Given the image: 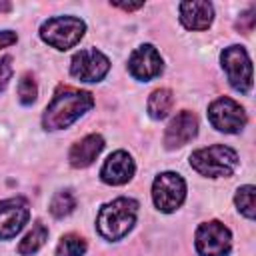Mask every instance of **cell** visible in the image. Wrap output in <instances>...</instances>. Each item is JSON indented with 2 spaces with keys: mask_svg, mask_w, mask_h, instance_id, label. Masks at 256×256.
Wrapping results in <instances>:
<instances>
[{
  "mask_svg": "<svg viewBox=\"0 0 256 256\" xmlns=\"http://www.w3.org/2000/svg\"><path fill=\"white\" fill-rule=\"evenodd\" d=\"M86 252V240L76 234H66L60 238L56 254L58 256H82Z\"/></svg>",
  "mask_w": 256,
  "mask_h": 256,
  "instance_id": "ffe728a7",
  "label": "cell"
},
{
  "mask_svg": "<svg viewBox=\"0 0 256 256\" xmlns=\"http://www.w3.org/2000/svg\"><path fill=\"white\" fill-rule=\"evenodd\" d=\"M76 208V198L70 190H60L54 194L52 202H50V214L54 218H64L68 216L72 210Z\"/></svg>",
  "mask_w": 256,
  "mask_h": 256,
  "instance_id": "ac0fdd59",
  "label": "cell"
},
{
  "mask_svg": "<svg viewBox=\"0 0 256 256\" xmlns=\"http://www.w3.org/2000/svg\"><path fill=\"white\" fill-rule=\"evenodd\" d=\"M48 240V228L42 224V222H36L34 226H32V230L22 238V242L18 244V254H22V256H30V254H34V252H38L42 246H44V242Z\"/></svg>",
  "mask_w": 256,
  "mask_h": 256,
  "instance_id": "e0dca14e",
  "label": "cell"
},
{
  "mask_svg": "<svg viewBox=\"0 0 256 256\" xmlns=\"http://www.w3.org/2000/svg\"><path fill=\"white\" fill-rule=\"evenodd\" d=\"M128 70L136 80L148 82L162 72V58L160 52L152 44H142L136 48L128 58Z\"/></svg>",
  "mask_w": 256,
  "mask_h": 256,
  "instance_id": "8fae6325",
  "label": "cell"
},
{
  "mask_svg": "<svg viewBox=\"0 0 256 256\" xmlns=\"http://www.w3.org/2000/svg\"><path fill=\"white\" fill-rule=\"evenodd\" d=\"M196 134H198V118H196V114H192L188 110H182L166 126L164 144H166L168 150H174V148H180V146L188 144Z\"/></svg>",
  "mask_w": 256,
  "mask_h": 256,
  "instance_id": "7c38bea8",
  "label": "cell"
},
{
  "mask_svg": "<svg viewBox=\"0 0 256 256\" xmlns=\"http://www.w3.org/2000/svg\"><path fill=\"white\" fill-rule=\"evenodd\" d=\"M136 214H138V202L134 198H116L100 208L96 218L98 232L106 240H120L134 226Z\"/></svg>",
  "mask_w": 256,
  "mask_h": 256,
  "instance_id": "7a4b0ae2",
  "label": "cell"
},
{
  "mask_svg": "<svg viewBox=\"0 0 256 256\" xmlns=\"http://www.w3.org/2000/svg\"><path fill=\"white\" fill-rule=\"evenodd\" d=\"M208 120L216 130L226 132V134H234V132H240L244 128L246 112L238 102H234L228 96H222V98H216L208 106Z\"/></svg>",
  "mask_w": 256,
  "mask_h": 256,
  "instance_id": "ba28073f",
  "label": "cell"
},
{
  "mask_svg": "<svg viewBox=\"0 0 256 256\" xmlns=\"http://www.w3.org/2000/svg\"><path fill=\"white\" fill-rule=\"evenodd\" d=\"M102 148H104V138L100 134H88L72 146L70 156H68L70 164L74 168H86L96 160V156L102 152Z\"/></svg>",
  "mask_w": 256,
  "mask_h": 256,
  "instance_id": "9a60e30c",
  "label": "cell"
},
{
  "mask_svg": "<svg viewBox=\"0 0 256 256\" xmlns=\"http://www.w3.org/2000/svg\"><path fill=\"white\" fill-rule=\"evenodd\" d=\"M252 28H254V8H250V10H248L246 14H242L240 20H238V30H242L244 34H248Z\"/></svg>",
  "mask_w": 256,
  "mask_h": 256,
  "instance_id": "603a6c76",
  "label": "cell"
},
{
  "mask_svg": "<svg viewBox=\"0 0 256 256\" xmlns=\"http://www.w3.org/2000/svg\"><path fill=\"white\" fill-rule=\"evenodd\" d=\"M222 68L234 90L248 94L252 88V62L244 46H228L220 54Z\"/></svg>",
  "mask_w": 256,
  "mask_h": 256,
  "instance_id": "5b68a950",
  "label": "cell"
},
{
  "mask_svg": "<svg viewBox=\"0 0 256 256\" xmlns=\"http://www.w3.org/2000/svg\"><path fill=\"white\" fill-rule=\"evenodd\" d=\"M254 196H256V188H254L252 184H246V186H240V188H238L236 198H234L238 210H240L248 220H254V208H256Z\"/></svg>",
  "mask_w": 256,
  "mask_h": 256,
  "instance_id": "d6986e66",
  "label": "cell"
},
{
  "mask_svg": "<svg viewBox=\"0 0 256 256\" xmlns=\"http://www.w3.org/2000/svg\"><path fill=\"white\" fill-rule=\"evenodd\" d=\"M30 210L24 198L0 200V240L14 238L28 222Z\"/></svg>",
  "mask_w": 256,
  "mask_h": 256,
  "instance_id": "30bf717a",
  "label": "cell"
},
{
  "mask_svg": "<svg viewBox=\"0 0 256 256\" xmlns=\"http://www.w3.org/2000/svg\"><path fill=\"white\" fill-rule=\"evenodd\" d=\"M110 70V60L96 48L80 50L72 56L70 74L80 82H98Z\"/></svg>",
  "mask_w": 256,
  "mask_h": 256,
  "instance_id": "9c48e42d",
  "label": "cell"
},
{
  "mask_svg": "<svg viewBox=\"0 0 256 256\" xmlns=\"http://www.w3.org/2000/svg\"><path fill=\"white\" fill-rule=\"evenodd\" d=\"M16 40H18L16 32H12V30H0V48L12 46V44H16Z\"/></svg>",
  "mask_w": 256,
  "mask_h": 256,
  "instance_id": "cb8c5ba5",
  "label": "cell"
},
{
  "mask_svg": "<svg viewBox=\"0 0 256 256\" xmlns=\"http://www.w3.org/2000/svg\"><path fill=\"white\" fill-rule=\"evenodd\" d=\"M178 8H180V20L188 30H206L212 24L214 8L210 2L192 0V2H182Z\"/></svg>",
  "mask_w": 256,
  "mask_h": 256,
  "instance_id": "5bb4252c",
  "label": "cell"
},
{
  "mask_svg": "<svg viewBox=\"0 0 256 256\" xmlns=\"http://www.w3.org/2000/svg\"><path fill=\"white\" fill-rule=\"evenodd\" d=\"M132 176H134V160L124 150L112 152L106 158V162L102 164V170H100V178L106 184H112V186L126 184Z\"/></svg>",
  "mask_w": 256,
  "mask_h": 256,
  "instance_id": "4fadbf2b",
  "label": "cell"
},
{
  "mask_svg": "<svg viewBox=\"0 0 256 256\" xmlns=\"http://www.w3.org/2000/svg\"><path fill=\"white\" fill-rule=\"evenodd\" d=\"M112 6H116V8H122V10H128V12H132V10H138V8H142V6H144V2H112Z\"/></svg>",
  "mask_w": 256,
  "mask_h": 256,
  "instance_id": "d4e9b609",
  "label": "cell"
},
{
  "mask_svg": "<svg viewBox=\"0 0 256 256\" xmlns=\"http://www.w3.org/2000/svg\"><path fill=\"white\" fill-rule=\"evenodd\" d=\"M10 76H12V58L10 56H2L0 58V92L6 88Z\"/></svg>",
  "mask_w": 256,
  "mask_h": 256,
  "instance_id": "7402d4cb",
  "label": "cell"
},
{
  "mask_svg": "<svg viewBox=\"0 0 256 256\" xmlns=\"http://www.w3.org/2000/svg\"><path fill=\"white\" fill-rule=\"evenodd\" d=\"M12 6H10V2H0V12H8Z\"/></svg>",
  "mask_w": 256,
  "mask_h": 256,
  "instance_id": "484cf974",
  "label": "cell"
},
{
  "mask_svg": "<svg viewBox=\"0 0 256 256\" xmlns=\"http://www.w3.org/2000/svg\"><path fill=\"white\" fill-rule=\"evenodd\" d=\"M86 32V24L76 16H56L42 24L40 36L42 40L56 48V50H68L76 46Z\"/></svg>",
  "mask_w": 256,
  "mask_h": 256,
  "instance_id": "277c9868",
  "label": "cell"
},
{
  "mask_svg": "<svg viewBox=\"0 0 256 256\" xmlns=\"http://www.w3.org/2000/svg\"><path fill=\"white\" fill-rule=\"evenodd\" d=\"M94 106V98L90 92L76 88H58L44 110L42 124L46 130H62L76 122L82 114H86Z\"/></svg>",
  "mask_w": 256,
  "mask_h": 256,
  "instance_id": "6da1fadb",
  "label": "cell"
},
{
  "mask_svg": "<svg viewBox=\"0 0 256 256\" xmlns=\"http://www.w3.org/2000/svg\"><path fill=\"white\" fill-rule=\"evenodd\" d=\"M174 104V96L168 88H158L150 94L148 98V114L154 118V120H162L168 116L170 108Z\"/></svg>",
  "mask_w": 256,
  "mask_h": 256,
  "instance_id": "2e32d148",
  "label": "cell"
},
{
  "mask_svg": "<svg viewBox=\"0 0 256 256\" xmlns=\"http://www.w3.org/2000/svg\"><path fill=\"white\" fill-rule=\"evenodd\" d=\"M186 198V182L176 172H162L154 178L152 184V200L158 210L174 212Z\"/></svg>",
  "mask_w": 256,
  "mask_h": 256,
  "instance_id": "8992f818",
  "label": "cell"
},
{
  "mask_svg": "<svg viewBox=\"0 0 256 256\" xmlns=\"http://www.w3.org/2000/svg\"><path fill=\"white\" fill-rule=\"evenodd\" d=\"M190 166L208 178H226L232 176V172L238 166V154L230 146L214 144L208 148H200L190 154Z\"/></svg>",
  "mask_w": 256,
  "mask_h": 256,
  "instance_id": "3957f363",
  "label": "cell"
},
{
  "mask_svg": "<svg viewBox=\"0 0 256 256\" xmlns=\"http://www.w3.org/2000/svg\"><path fill=\"white\" fill-rule=\"evenodd\" d=\"M36 94H38V88H36V80L32 74H24L18 82V98L22 104H32L36 100Z\"/></svg>",
  "mask_w": 256,
  "mask_h": 256,
  "instance_id": "44dd1931",
  "label": "cell"
},
{
  "mask_svg": "<svg viewBox=\"0 0 256 256\" xmlns=\"http://www.w3.org/2000/svg\"><path fill=\"white\" fill-rule=\"evenodd\" d=\"M230 246H232V236L222 222L210 220L198 226L196 250L200 256H228Z\"/></svg>",
  "mask_w": 256,
  "mask_h": 256,
  "instance_id": "52a82bcc",
  "label": "cell"
}]
</instances>
